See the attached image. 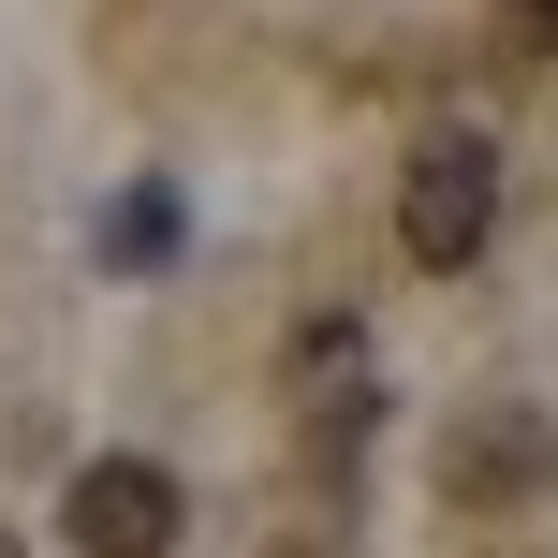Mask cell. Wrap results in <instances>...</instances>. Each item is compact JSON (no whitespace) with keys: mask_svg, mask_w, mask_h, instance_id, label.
<instances>
[{"mask_svg":"<svg viewBox=\"0 0 558 558\" xmlns=\"http://www.w3.org/2000/svg\"><path fill=\"white\" fill-rule=\"evenodd\" d=\"M485 235H500V147L485 133H426L412 177H397V251H412L426 279H456Z\"/></svg>","mask_w":558,"mask_h":558,"instance_id":"1","label":"cell"},{"mask_svg":"<svg viewBox=\"0 0 558 558\" xmlns=\"http://www.w3.org/2000/svg\"><path fill=\"white\" fill-rule=\"evenodd\" d=\"M558 485V412H530V397H471V412L441 426V500L456 514H530Z\"/></svg>","mask_w":558,"mask_h":558,"instance_id":"2","label":"cell"},{"mask_svg":"<svg viewBox=\"0 0 558 558\" xmlns=\"http://www.w3.org/2000/svg\"><path fill=\"white\" fill-rule=\"evenodd\" d=\"M59 530H74V558H177V530H192V500H177L162 456H88L74 500H59Z\"/></svg>","mask_w":558,"mask_h":558,"instance_id":"3","label":"cell"},{"mask_svg":"<svg viewBox=\"0 0 558 558\" xmlns=\"http://www.w3.org/2000/svg\"><path fill=\"white\" fill-rule=\"evenodd\" d=\"M104 251H118V265H162V251H177V192H118Z\"/></svg>","mask_w":558,"mask_h":558,"instance_id":"4","label":"cell"},{"mask_svg":"<svg viewBox=\"0 0 558 558\" xmlns=\"http://www.w3.org/2000/svg\"><path fill=\"white\" fill-rule=\"evenodd\" d=\"M0 558H29V544H15V530H0Z\"/></svg>","mask_w":558,"mask_h":558,"instance_id":"5","label":"cell"},{"mask_svg":"<svg viewBox=\"0 0 558 558\" xmlns=\"http://www.w3.org/2000/svg\"><path fill=\"white\" fill-rule=\"evenodd\" d=\"M544 29H558V0H544Z\"/></svg>","mask_w":558,"mask_h":558,"instance_id":"6","label":"cell"}]
</instances>
